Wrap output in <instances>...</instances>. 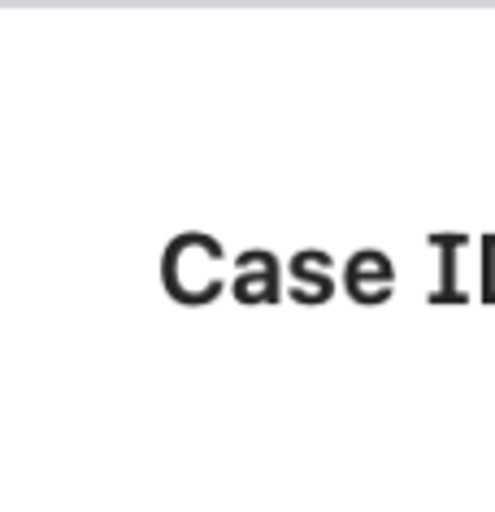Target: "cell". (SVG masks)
I'll return each instance as SVG.
<instances>
[{"mask_svg": "<svg viewBox=\"0 0 495 512\" xmlns=\"http://www.w3.org/2000/svg\"><path fill=\"white\" fill-rule=\"evenodd\" d=\"M222 248L209 235H183L165 252V287L183 304H205L218 296V278H205V261H218Z\"/></svg>", "mask_w": 495, "mask_h": 512, "instance_id": "cell-1", "label": "cell"}, {"mask_svg": "<svg viewBox=\"0 0 495 512\" xmlns=\"http://www.w3.org/2000/svg\"><path fill=\"white\" fill-rule=\"evenodd\" d=\"M348 291L361 304H378L391 296V261L383 252H357L348 265Z\"/></svg>", "mask_w": 495, "mask_h": 512, "instance_id": "cell-2", "label": "cell"}, {"mask_svg": "<svg viewBox=\"0 0 495 512\" xmlns=\"http://www.w3.org/2000/svg\"><path fill=\"white\" fill-rule=\"evenodd\" d=\"M239 270H244V278L235 283L239 300H274L278 296V265L265 252L239 256Z\"/></svg>", "mask_w": 495, "mask_h": 512, "instance_id": "cell-3", "label": "cell"}, {"mask_svg": "<svg viewBox=\"0 0 495 512\" xmlns=\"http://www.w3.org/2000/svg\"><path fill=\"white\" fill-rule=\"evenodd\" d=\"M482 274H487V283H482V296L495 300V239H487V261H482Z\"/></svg>", "mask_w": 495, "mask_h": 512, "instance_id": "cell-4", "label": "cell"}]
</instances>
